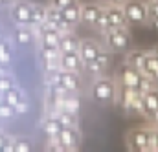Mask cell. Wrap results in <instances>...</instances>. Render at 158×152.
<instances>
[{
    "label": "cell",
    "instance_id": "6da1fadb",
    "mask_svg": "<svg viewBox=\"0 0 158 152\" xmlns=\"http://www.w3.org/2000/svg\"><path fill=\"white\" fill-rule=\"evenodd\" d=\"M116 79L112 77L98 75V79L92 82V88H90V95L94 101H98L99 105H109V103H114V97H116Z\"/></svg>",
    "mask_w": 158,
    "mask_h": 152
},
{
    "label": "cell",
    "instance_id": "7a4b0ae2",
    "mask_svg": "<svg viewBox=\"0 0 158 152\" xmlns=\"http://www.w3.org/2000/svg\"><path fill=\"white\" fill-rule=\"evenodd\" d=\"M105 48L112 53H125L131 48V26L123 28H110L103 33Z\"/></svg>",
    "mask_w": 158,
    "mask_h": 152
},
{
    "label": "cell",
    "instance_id": "3957f363",
    "mask_svg": "<svg viewBox=\"0 0 158 152\" xmlns=\"http://www.w3.org/2000/svg\"><path fill=\"white\" fill-rule=\"evenodd\" d=\"M127 24L129 26H145L149 24V15H147V2L143 0H127L121 4Z\"/></svg>",
    "mask_w": 158,
    "mask_h": 152
},
{
    "label": "cell",
    "instance_id": "277c9868",
    "mask_svg": "<svg viewBox=\"0 0 158 152\" xmlns=\"http://www.w3.org/2000/svg\"><path fill=\"white\" fill-rule=\"evenodd\" d=\"M149 134L151 126H136L127 132V149L136 152L149 150Z\"/></svg>",
    "mask_w": 158,
    "mask_h": 152
},
{
    "label": "cell",
    "instance_id": "5b68a950",
    "mask_svg": "<svg viewBox=\"0 0 158 152\" xmlns=\"http://www.w3.org/2000/svg\"><path fill=\"white\" fill-rule=\"evenodd\" d=\"M110 66H112V51L107 50V48H101L98 51V55L85 64V72L98 77V75H103Z\"/></svg>",
    "mask_w": 158,
    "mask_h": 152
},
{
    "label": "cell",
    "instance_id": "8992f818",
    "mask_svg": "<svg viewBox=\"0 0 158 152\" xmlns=\"http://www.w3.org/2000/svg\"><path fill=\"white\" fill-rule=\"evenodd\" d=\"M31 6L33 2L30 0H15L9 4V18L15 26H30L31 18Z\"/></svg>",
    "mask_w": 158,
    "mask_h": 152
},
{
    "label": "cell",
    "instance_id": "52a82bcc",
    "mask_svg": "<svg viewBox=\"0 0 158 152\" xmlns=\"http://www.w3.org/2000/svg\"><path fill=\"white\" fill-rule=\"evenodd\" d=\"M50 79L52 81H55L57 84H61L64 90H68V92H77L79 88H81V84H83V81H81V74H76V72H68V70H57V72H53V74H50Z\"/></svg>",
    "mask_w": 158,
    "mask_h": 152
},
{
    "label": "cell",
    "instance_id": "ba28073f",
    "mask_svg": "<svg viewBox=\"0 0 158 152\" xmlns=\"http://www.w3.org/2000/svg\"><path fill=\"white\" fill-rule=\"evenodd\" d=\"M142 75L143 74L140 70H136L134 66H131L127 62H121L118 68H116V82L118 84H125L129 88H134V90H136V86H138Z\"/></svg>",
    "mask_w": 158,
    "mask_h": 152
},
{
    "label": "cell",
    "instance_id": "9c48e42d",
    "mask_svg": "<svg viewBox=\"0 0 158 152\" xmlns=\"http://www.w3.org/2000/svg\"><path fill=\"white\" fill-rule=\"evenodd\" d=\"M57 141L64 147V150H77L81 145V132L79 126H64L57 134Z\"/></svg>",
    "mask_w": 158,
    "mask_h": 152
},
{
    "label": "cell",
    "instance_id": "30bf717a",
    "mask_svg": "<svg viewBox=\"0 0 158 152\" xmlns=\"http://www.w3.org/2000/svg\"><path fill=\"white\" fill-rule=\"evenodd\" d=\"M59 68L81 74V72H85V62L77 51H61L59 53Z\"/></svg>",
    "mask_w": 158,
    "mask_h": 152
},
{
    "label": "cell",
    "instance_id": "8fae6325",
    "mask_svg": "<svg viewBox=\"0 0 158 152\" xmlns=\"http://www.w3.org/2000/svg\"><path fill=\"white\" fill-rule=\"evenodd\" d=\"M103 6L99 2H86V4H81V24L85 26H90L94 28L99 13H101Z\"/></svg>",
    "mask_w": 158,
    "mask_h": 152
},
{
    "label": "cell",
    "instance_id": "7c38bea8",
    "mask_svg": "<svg viewBox=\"0 0 158 152\" xmlns=\"http://www.w3.org/2000/svg\"><path fill=\"white\" fill-rule=\"evenodd\" d=\"M99 50H101V44H99L98 40H94V38H81V40H79L77 53L81 55V59H83L85 64H86L88 61H92V59L98 55Z\"/></svg>",
    "mask_w": 158,
    "mask_h": 152
},
{
    "label": "cell",
    "instance_id": "4fadbf2b",
    "mask_svg": "<svg viewBox=\"0 0 158 152\" xmlns=\"http://www.w3.org/2000/svg\"><path fill=\"white\" fill-rule=\"evenodd\" d=\"M46 20H48L53 28H57L61 33H64V31H70V30H72V28L66 24V20H64L63 11H61L59 7H53V6H48V4H46Z\"/></svg>",
    "mask_w": 158,
    "mask_h": 152
},
{
    "label": "cell",
    "instance_id": "5bb4252c",
    "mask_svg": "<svg viewBox=\"0 0 158 152\" xmlns=\"http://www.w3.org/2000/svg\"><path fill=\"white\" fill-rule=\"evenodd\" d=\"M103 7H105V13H107V17H109L110 28H123V26H129L121 6H118V4H107V6H103Z\"/></svg>",
    "mask_w": 158,
    "mask_h": 152
},
{
    "label": "cell",
    "instance_id": "9a60e30c",
    "mask_svg": "<svg viewBox=\"0 0 158 152\" xmlns=\"http://www.w3.org/2000/svg\"><path fill=\"white\" fill-rule=\"evenodd\" d=\"M37 40L31 26H15L13 30V42L19 46H30Z\"/></svg>",
    "mask_w": 158,
    "mask_h": 152
},
{
    "label": "cell",
    "instance_id": "2e32d148",
    "mask_svg": "<svg viewBox=\"0 0 158 152\" xmlns=\"http://www.w3.org/2000/svg\"><path fill=\"white\" fill-rule=\"evenodd\" d=\"M142 97H143V117L149 119L158 110V86L145 92Z\"/></svg>",
    "mask_w": 158,
    "mask_h": 152
},
{
    "label": "cell",
    "instance_id": "e0dca14e",
    "mask_svg": "<svg viewBox=\"0 0 158 152\" xmlns=\"http://www.w3.org/2000/svg\"><path fill=\"white\" fill-rule=\"evenodd\" d=\"M79 40L81 38L77 37V33L74 30L61 33V37H59V51H77Z\"/></svg>",
    "mask_w": 158,
    "mask_h": 152
},
{
    "label": "cell",
    "instance_id": "ac0fdd59",
    "mask_svg": "<svg viewBox=\"0 0 158 152\" xmlns=\"http://www.w3.org/2000/svg\"><path fill=\"white\" fill-rule=\"evenodd\" d=\"M61 11H63V15H64L66 24H68L72 30H76L79 24H81V2H76V4H72V6H68V7H63Z\"/></svg>",
    "mask_w": 158,
    "mask_h": 152
},
{
    "label": "cell",
    "instance_id": "d6986e66",
    "mask_svg": "<svg viewBox=\"0 0 158 152\" xmlns=\"http://www.w3.org/2000/svg\"><path fill=\"white\" fill-rule=\"evenodd\" d=\"M64 128V125L55 117L53 114H50L44 121H42V130L46 134V138H57V134Z\"/></svg>",
    "mask_w": 158,
    "mask_h": 152
},
{
    "label": "cell",
    "instance_id": "ffe728a7",
    "mask_svg": "<svg viewBox=\"0 0 158 152\" xmlns=\"http://www.w3.org/2000/svg\"><path fill=\"white\" fill-rule=\"evenodd\" d=\"M145 55H147L145 50H131V48H129V50L125 51V62L142 72L143 62H145Z\"/></svg>",
    "mask_w": 158,
    "mask_h": 152
},
{
    "label": "cell",
    "instance_id": "44dd1931",
    "mask_svg": "<svg viewBox=\"0 0 158 152\" xmlns=\"http://www.w3.org/2000/svg\"><path fill=\"white\" fill-rule=\"evenodd\" d=\"M24 97H26V95H24L22 88H19L17 84H15V86H11V88H7V90H4V92L0 94V99H2V101H6L7 105H11L13 108H15V106L24 99Z\"/></svg>",
    "mask_w": 158,
    "mask_h": 152
},
{
    "label": "cell",
    "instance_id": "7402d4cb",
    "mask_svg": "<svg viewBox=\"0 0 158 152\" xmlns=\"http://www.w3.org/2000/svg\"><path fill=\"white\" fill-rule=\"evenodd\" d=\"M50 114L55 115L64 126H79V112H72V110H66V108H59V110H53Z\"/></svg>",
    "mask_w": 158,
    "mask_h": 152
},
{
    "label": "cell",
    "instance_id": "603a6c76",
    "mask_svg": "<svg viewBox=\"0 0 158 152\" xmlns=\"http://www.w3.org/2000/svg\"><path fill=\"white\" fill-rule=\"evenodd\" d=\"M0 61L7 66L13 61V42L6 35H0Z\"/></svg>",
    "mask_w": 158,
    "mask_h": 152
},
{
    "label": "cell",
    "instance_id": "cb8c5ba5",
    "mask_svg": "<svg viewBox=\"0 0 158 152\" xmlns=\"http://www.w3.org/2000/svg\"><path fill=\"white\" fill-rule=\"evenodd\" d=\"M42 22H46V4H35L31 6V18H30V26H39Z\"/></svg>",
    "mask_w": 158,
    "mask_h": 152
},
{
    "label": "cell",
    "instance_id": "d4e9b609",
    "mask_svg": "<svg viewBox=\"0 0 158 152\" xmlns=\"http://www.w3.org/2000/svg\"><path fill=\"white\" fill-rule=\"evenodd\" d=\"M94 28L103 35L105 31H109L110 30V22H109V17H107V13H105V7L101 9V13H99V17H98V20H96V24H94Z\"/></svg>",
    "mask_w": 158,
    "mask_h": 152
},
{
    "label": "cell",
    "instance_id": "484cf974",
    "mask_svg": "<svg viewBox=\"0 0 158 152\" xmlns=\"http://www.w3.org/2000/svg\"><path fill=\"white\" fill-rule=\"evenodd\" d=\"M31 150V143L26 138H13V152H28Z\"/></svg>",
    "mask_w": 158,
    "mask_h": 152
},
{
    "label": "cell",
    "instance_id": "4316f807",
    "mask_svg": "<svg viewBox=\"0 0 158 152\" xmlns=\"http://www.w3.org/2000/svg\"><path fill=\"white\" fill-rule=\"evenodd\" d=\"M17 82H15V77L11 75L9 72H4V74H0V94L4 92V90H7V88H11V86H15Z\"/></svg>",
    "mask_w": 158,
    "mask_h": 152
},
{
    "label": "cell",
    "instance_id": "83f0119b",
    "mask_svg": "<svg viewBox=\"0 0 158 152\" xmlns=\"http://www.w3.org/2000/svg\"><path fill=\"white\" fill-rule=\"evenodd\" d=\"M15 108L11 106V105H7L6 101H2L0 99V119H11V117H15Z\"/></svg>",
    "mask_w": 158,
    "mask_h": 152
},
{
    "label": "cell",
    "instance_id": "f1b7e54d",
    "mask_svg": "<svg viewBox=\"0 0 158 152\" xmlns=\"http://www.w3.org/2000/svg\"><path fill=\"white\" fill-rule=\"evenodd\" d=\"M147 15H149V20L158 18V0H147Z\"/></svg>",
    "mask_w": 158,
    "mask_h": 152
},
{
    "label": "cell",
    "instance_id": "f546056e",
    "mask_svg": "<svg viewBox=\"0 0 158 152\" xmlns=\"http://www.w3.org/2000/svg\"><path fill=\"white\" fill-rule=\"evenodd\" d=\"M79 0H48L46 4L48 6H53V7H59V9H63V7H68V6H72V4H76Z\"/></svg>",
    "mask_w": 158,
    "mask_h": 152
},
{
    "label": "cell",
    "instance_id": "4dcf8cb0",
    "mask_svg": "<svg viewBox=\"0 0 158 152\" xmlns=\"http://www.w3.org/2000/svg\"><path fill=\"white\" fill-rule=\"evenodd\" d=\"M26 112H30V101H28V97H24V99L15 106V114L17 115H22V114H26Z\"/></svg>",
    "mask_w": 158,
    "mask_h": 152
},
{
    "label": "cell",
    "instance_id": "1f68e13d",
    "mask_svg": "<svg viewBox=\"0 0 158 152\" xmlns=\"http://www.w3.org/2000/svg\"><path fill=\"white\" fill-rule=\"evenodd\" d=\"M7 138H9V136H7V134H6L4 130H0V150H2V147L6 145V141H7Z\"/></svg>",
    "mask_w": 158,
    "mask_h": 152
},
{
    "label": "cell",
    "instance_id": "d6a6232c",
    "mask_svg": "<svg viewBox=\"0 0 158 152\" xmlns=\"http://www.w3.org/2000/svg\"><path fill=\"white\" fill-rule=\"evenodd\" d=\"M147 121H149V123H151L153 126H158V110H156V112H155L153 115H151V117H149Z\"/></svg>",
    "mask_w": 158,
    "mask_h": 152
},
{
    "label": "cell",
    "instance_id": "836d02e7",
    "mask_svg": "<svg viewBox=\"0 0 158 152\" xmlns=\"http://www.w3.org/2000/svg\"><path fill=\"white\" fill-rule=\"evenodd\" d=\"M149 26H151L155 31H158V18H151V20H149Z\"/></svg>",
    "mask_w": 158,
    "mask_h": 152
},
{
    "label": "cell",
    "instance_id": "e575fe53",
    "mask_svg": "<svg viewBox=\"0 0 158 152\" xmlns=\"http://www.w3.org/2000/svg\"><path fill=\"white\" fill-rule=\"evenodd\" d=\"M4 72H7V64H4V62L0 61V74H4Z\"/></svg>",
    "mask_w": 158,
    "mask_h": 152
},
{
    "label": "cell",
    "instance_id": "d590c367",
    "mask_svg": "<svg viewBox=\"0 0 158 152\" xmlns=\"http://www.w3.org/2000/svg\"><path fill=\"white\" fill-rule=\"evenodd\" d=\"M98 2H99V4H101V6H107V4H112V2H114V0H98Z\"/></svg>",
    "mask_w": 158,
    "mask_h": 152
},
{
    "label": "cell",
    "instance_id": "8d00e7d4",
    "mask_svg": "<svg viewBox=\"0 0 158 152\" xmlns=\"http://www.w3.org/2000/svg\"><path fill=\"white\" fill-rule=\"evenodd\" d=\"M125 2H127V0H114L112 4H118V6H121V4H125Z\"/></svg>",
    "mask_w": 158,
    "mask_h": 152
},
{
    "label": "cell",
    "instance_id": "74e56055",
    "mask_svg": "<svg viewBox=\"0 0 158 152\" xmlns=\"http://www.w3.org/2000/svg\"><path fill=\"white\" fill-rule=\"evenodd\" d=\"M0 7H6V0H0Z\"/></svg>",
    "mask_w": 158,
    "mask_h": 152
}]
</instances>
